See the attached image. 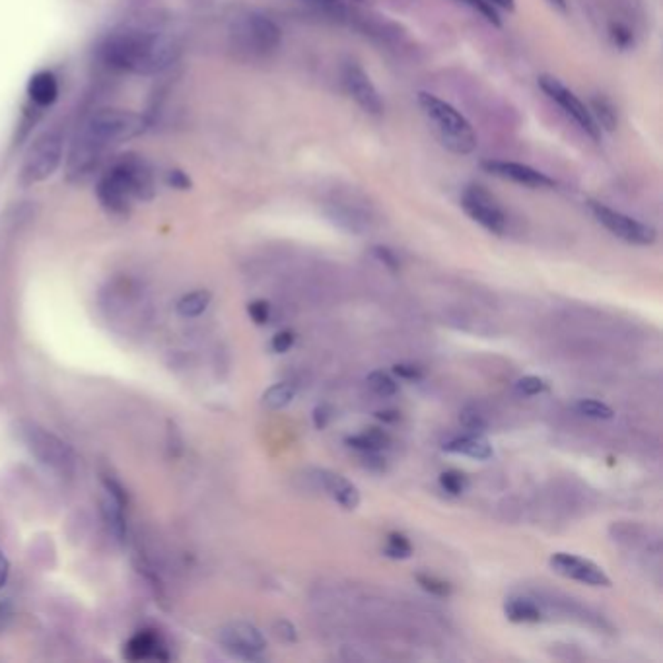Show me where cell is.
Returning a JSON list of instances; mask_svg holds the SVG:
<instances>
[{
	"label": "cell",
	"instance_id": "obj_1",
	"mask_svg": "<svg viewBox=\"0 0 663 663\" xmlns=\"http://www.w3.org/2000/svg\"><path fill=\"white\" fill-rule=\"evenodd\" d=\"M175 44L168 34L143 24L117 27L105 35L100 45V57L105 64L133 74L163 71L175 59Z\"/></svg>",
	"mask_w": 663,
	"mask_h": 663
},
{
	"label": "cell",
	"instance_id": "obj_2",
	"mask_svg": "<svg viewBox=\"0 0 663 663\" xmlns=\"http://www.w3.org/2000/svg\"><path fill=\"white\" fill-rule=\"evenodd\" d=\"M143 131V119L127 109H100L82 123L68 152V173L88 175L98 163Z\"/></svg>",
	"mask_w": 663,
	"mask_h": 663
},
{
	"label": "cell",
	"instance_id": "obj_3",
	"mask_svg": "<svg viewBox=\"0 0 663 663\" xmlns=\"http://www.w3.org/2000/svg\"><path fill=\"white\" fill-rule=\"evenodd\" d=\"M95 193L109 214L125 216L134 201L154 197V172L141 156H123L100 177Z\"/></svg>",
	"mask_w": 663,
	"mask_h": 663
},
{
	"label": "cell",
	"instance_id": "obj_4",
	"mask_svg": "<svg viewBox=\"0 0 663 663\" xmlns=\"http://www.w3.org/2000/svg\"><path fill=\"white\" fill-rule=\"evenodd\" d=\"M419 105L430 123L436 136L448 150L458 156H467L477 148V134L458 109L434 94L421 92Z\"/></svg>",
	"mask_w": 663,
	"mask_h": 663
},
{
	"label": "cell",
	"instance_id": "obj_5",
	"mask_svg": "<svg viewBox=\"0 0 663 663\" xmlns=\"http://www.w3.org/2000/svg\"><path fill=\"white\" fill-rule=\"evenodd\" d=\"M232 37L242 51L263 57V54H269L279 47L282 34L281 27L265 14L250 12L233 24Z\"/></svg>",
	"mask_w": 663,
	"mask_h": 663
},
{
	"label": "cell",
	"instance_id": "obj_6",
	"mask_svg": "<svg viewBox=\"0 0 663 663\" xmlns=\"http://www.w3.org/2000/svg\"><path fill=\"white\" fill-rule=\"evenodd\" d=\"M63 162V136L59 131H47L27 150L22 165V182L32 185L49 179Z\"/></svg>",
	"mask_w": 663,
	"mask_h": 663
},
{
	"label": "cell",
	"instance_id": "obj_7",
	"mask_svg": "<svg viewBox=\"0 0 663 663\" xmlns=\"http://www.w3.org/2000/svg\"><path fill=\"white\" fill-rule=\"evenodd\" d=\"M588 206H589L593 218H596L607 232H611L613 236H617L618 240H623L627 243H634V245H652L658 238V232L652 226L640 223V220H637V218L618 213V211L611 209V206L596 203V201H591Z\"/></svg>",
	"mask_w": 663,
	"mask_h": 663
},
{
	"label": "cell",
	"instance_id": "obj_8",
	"mask_svg": "<svg viewBox=\"0 0 663 663\" xmlns=\"http://www.w3.org/2000/svg\"><path fill=\"white\" fill-rule=\"evenodd\" d=\"M461 209L485 230L502 236L508 228V216L490 193L480 185H469L461 193Z\"/></svg>",
	"mask_w": 663,
	"mask_h": 663
},
{
	"label": "cell",
	"instance_id": "obj_9",
	"mask_svg": "<svg viewBox=\"0 0 663 663\" xmlns=\"http://www.w3.org/2000/svg\"><path fill=\"white\" fill-rule=\"evenodd\" d=\"M539 86H541V90L549 95V98L555 102L579 129H582L588 136H591L593 141H599L601 129L598 127V123L593 121L589 107H586V104L579 100L572 90L566 88L555 76H541L539 78Z\"/></svg>",
	"mask_w": 663,
	"mask_h": 663
},
{
	"label": "cell",
	"instance_id": "obj_10",
	"mask_svg": "<svg viewBox=\"0 0 663 663\" xmlns=\"http://www.w3.org/2000/svg\"><path fill=\"white\" fill-rule=\"evenodd\" d=\"M220 644L233 658L243 661H259L261 654L267 650V640L257 627L252 623H230L220 630Z\"/></svg>",
	"mask_w": 663,
	"mask_h": 663
},
{
	"label": "cell",
	"instance_id": "obj_11",
	"mask_svg": "<svg viewBox=\"0 0 663 663\" xmlns=\"http://www.w3.org/2000/svg\"><path fill=\"white\" fill-rule=\"evenodd\" d=\"M25 446L35 458L53 469H66L73 463V451L61 438L47 432L45 428L37 424H27L22 432Z\"/></svg>",
	"mask_w": 663,
	"mask_h": 663
},
{
	"label": "cell",
	"instance_id": "obj_12",
	"mask_svg": "<svg viewBox=\"0 0 663 663\" xmlns=\"http://www.w3.org/2000/svg\"><path fill=\"white\" fill-rule=\"evenodd\" d=\"M342 84L351 98L362 107L368 115H383V100L374 86V82L366 74L364 68L356 63H347L342 68Z\"/></svg>",
	"mask_w": 663,
	"mask_h": 663
},
{
	"label": "cell",
	"instance_id": "obj_13",
	"mask_svg": "<svg viewBox=\"0 0 663 663\" xmlns=\"http://www.w3.org/2000/svg\"><path fill=\"white\" fill-rule=\"evenodd\" d=\"M549 564L557 574L569 579H576V582H582L586 586L593 588L611 586V579L603 572L601 566L578 555H570V552H555V555L550 557Z\"/></svg>",
	"mask_w": 663,
	"mask_h": 663
},
{
	"label": "cell",
	"instance_id": "obj_14",
	"mask_svg": "<svg viewBox=\"0 0 663 663\" xmlns=\"http://www.w3.org/2000/svg\"><path fill=\"white\" fill-rule=\"evenodd\" d=\"M480 168L487 173L506 179V182H512L529 189H552L557 183L555 179L549 177L547 173L539 172L531 165L520 163V162H506V160H487L480 163Z\"/></svg>",
	"mask_w": 663,
	"mask_h": 663
},
{
	"label": "cell",
	"instance_id": "obj_15",
	"mask_svg": "<svg viewBox=\"0 0 663 663\" xmlns=\"http://www.w3.org/2000/svg\"><path fill=\"white\" fill-rule=\"evenodd\" d=\"M315 475L322 489L327 490L331 499L341 504L344 510H356L361 506V492H358V489L351 480H347L339 473L329 471V469H320Z\"/></svg>",
	"mask_w": 663,
	"mask_h": 663
},
{
	"label": "cell",
	"instance_id": "obj_16",
	"mask_svg": "<svg viewBox=\"0 0 663 663\" xmlns=\"http://www.w3.org/2000/svg\"><path fill=\"white\" fill-rule=\"evenodd\" d=\"M444 450L450 453H460V455H467L471 460H479L485 461L492 458V446L490 441L482 436V434H473L469 432L465 436H458L444 444Z\"/></svg>",
	"mask_w": 663,
	"mask_h": 663
},
{
	"label": "cell",
	"instance_id": "obj_17",
	"mask_svg": "<svg viewBox=\"0 0 663 663\" xmlns=\"http://www.w3.org/2000/svg\"><path fill=\"white\" fill-rule=\"evenodd\" d=\"M163 644L160 637L152 632H138L125 646V658L131 661H141V659H168L163 654Z\"/></svg>",
	"mask_w": 663,
	"mask_h": 663
},
{
	"label": "cell",
	"instance_id": "obj_18",
	"mask_svg": "<svg viewBox=\"0 0 663 663\" xmlns=\"http://www.w3.org/2000/svg\"><path fill=\"white\" fill-rule=\"evenodd\" d=\"M27 95L39 107H49L59 98V82L53 73L39 71L27 82Z\"/></svg>",
	"mask_w": 663,
	"mask_h": 663
},
{
	"label": "cell",
	"instance_id": "obj_19",
	"mask_svg": "<svg viewBox=\"0 0 663 663\" xmlns=\"http://www.w3.org/2000/svg\"><path fill=\"white\" fill-rule=\"evenodd\" d=\"M102 512H104V518H105L109 531H112V535L117 539V541H123V539H125V533H127L125 504L119 502L115 496H112V494L104 490Z\"/></svg>",
	"mask_w": 663,
	"mask_h": 663
},
{
	"label": "cell",
	"instance_id": "obj_20",
	"mask_svg": "<svg viewBox=\"0 0 663 663\" xmlns=\"http://www.w3.org/2000/svg\"><path fill=\"white\" fill-rule=\"evenodd\" d=\"M344 444L358 451H381L390 448L391 438L388 432H383L381 428H368L362 434H354L344 440Z\"/></svg>",
	"mask_w": 663,
	"mask_h": 663
},
{
	"label": "cell",
	"instance_id": "obj_21",
	"mask_svg": "<svg viewBox=\"0 0 663 663\" xmlns=\"http://www.w3.org/2000/svg\"><path fill=\"white\" fill-rule=\"evenodd\" d=\"M504 613L512 623H539V620H543L541 609L533 601L521 598L508 599L504 603Z\"/></svg>",
	"mask_w": 663,
	"mask_h": 663
},
{
	"label": "cell",
	"instance_id": "obj_22",
	"mask_svg": "<svg viewBox=\"0 0 663 663\" xmlns=\"http://www.w3.org/2000/svg\"><path fill=\"white\" fill-rule=\"evenodd\" d=\"M294 397H296V385L290 381H281V383L271 385V388L263 393V399L261 401H263V405L269 411H281L292 403Z\"/></svg>",
	"mask_w": 663,
	"mask_h": 663
},
{
	"label": "cell",
	"instance_id": "obj_23",
	"mask_svg": "<svg viewBox=\"0 0 663 663\" xmlns=\"http://www.w3.org/2000/svg\"><path fill=\"white\" fill-rule=\"evenodd\" d=\"M211 303V292L209 290H195V292L185 294L182 300L177 302V313L182 317H199L201 313L206 312Z\"/></svg>",
	"mask_w": 663,
	"mask_h": 663
},
{
	"label": "cell",
	"instance_id": "obj_24",
	"mask_svg": "<svg viewBox=\"0 0 663 663\" xmlns=\"http://www.w3.org/2000/svg\"><path fill=\"white\" fill-rule=\"evenodd\" d=\"M589 114L593 117V121L598 123V127L601 131H615L617 129V109L609 100L603 98V95L591 100Z\"/></svg>",
	"mask_w": 663,
	"mask_h": 663
},
{
	"label": "cell",
	"instance_id": "obj_25",
	"mask_svg": "<svg viewBox=\"0 0 663 663\" xmlns=\"http://www.w3.org/2000/svg\"><path fill=\"white\" fill-rule=\"evenodd\" d=\"M576 411L582 414V417H588L593 421H611L615 417V412L609 405H605V403H601V401H596V399L578 401Z\"/></svg>",
	"mask_w": 663,
	"mask_h": 663
},
{
	"label": "cell",
	"instance_id": "obj_26",
	"mask_svg": "<svg viewBox=\"0 0 663 663\" xmlns=\"http://www.w3.org/2000/svg\"><path fill=\"white\" fill-rule=\"evenodd\" d=\"M383 552H385V557L395 559V560H403V559H409L412 555V545L403 533L393 531V533L388 535V543H385Z\"/></svg>",
	"mask_w": 663,
	"mask_h": 663
},
{
	"label": "cell",
	"instance_id": "obj_27",
	"mask_svg": "<svg viewBox=\"0 0 663 663\" xmlns=\"http://www.w3.org/2000/svg\"><path fill=\"white\" fill-rule=\"evenodd\" d=\"M366 381H368V388L380 397H391L399 390L395 380L390 374H385V371H380V370L371 371Z\"/></svg>",
	"mask_w": 663,
	"mask_h": 663
},
{
	"label": "cell",
	"instance_id": "obj_28",
	"mask_svg": "<svg viewBox=\"0 0 663 663\" xmlns=\"http://www.w3.org/2000/svg\"><path fill=\"white\" fill-rule=\"evenodd\" d=\"M460 422L467 432H473V434H482L489 426L485 414H480L475 407H465L460 412Z\"/></svg>",
	"mask_w": 663,
	"mask_h": 663
},
{
	"label": "cell",
	"instance_id": "obj_29",
	"mask_svg": "<svg viewBox=\"0 0 663 663\" xmlns=\"http://www.w3.org/2000/svg\"><path fill=\"white\" fill-rule=\"evenodd\" d=\"M414 578H417L419 586L424 591L432 593V596H436V598H450L451 596L453 588H451V584L444 582V579H440V578L430 576V574H417Z\"/></svg>",
	"mask_w": 663,
	"mask_h": 663
},
{
	"label": "cell",
	"instance_id": "obj_30",
	"mask_svg": "<svg viewBox=\"0 0 663 663\" xmlns=\"http://www.w3.org/2000/svg\"><path fill=\"white\" fill-rule=\"evenodd\" d=\"M467 485H469L467 477L461 471H455V469H450V471H444L440 475V487L451 496L463 494Z\"/></svg>",
	"mask_w": 663,
	"mask_h": 663
},
{
	"label": "cell",
	"instance_id": "obj_31",
	"mask_svg": "<svg viewBox=\"0 0 663 663\" xmlns=\"http://www.w3.org/2000/svg\"><path fill=\"white\" fill-rule=\"evenodd\" d=\"M463 5H467L471 10H475L479 16L485 18L489 24L500 27L502 25V18H500V12L499 8H496L494 5H490L489 0H461Z\"/></svg>",
	"mask_w": 663,
	"mask_h": 663
},
{
	"label": "cell",
	"instance_id": "obj_32",
	"mask_svg": "<svg viewBox=\"0 0 663 663\" xmlns=\"http://www.w3.org/2000/svg\"><path fill=\"white\" fill-rule=\"evenodd\" d=\"M516 391L526 397L541 395V393L549 391V381L539 376H523L521 380L516 381Z\"/></svg>",
	"mask_w": 663,
	"mask_h": 663
},
{
	"label": "cell",
	"instance_id": "obj_33",
	"mask_svg": "<svg viewBox=\"0 0 663 663\" xmlns=\"http://www.w3.org/2000/svg\"><path fill=\"white\" fill-rule=\"evenodd\" d=\"M312 419H313V426L317 428V430H325V428L331 424V421L335 419V409L331 407L329 403L317 405V407L313 409Z\"/></svg>",
	"mask_w": 663,
	"mask_h": 663
},
{
	"label": "cell",
	"instance_id": "obj_34",
	"mask_svg": "<svg viewBox=\"0 0 663 663\" xmlns=\"http://www.w3.org/2000/svg\"><path fill=\"white\" fill-rule=\"evenodd\" d=\"M247 313H250L253 323L265 325L269 322V317H271L269 302H265V300H255V302H252L250 306H247Z\"/></svg>",
	"mask_w": 663,
	"mask_h": 663
},
{
	"label": "cell",
	"instance_id": "obj_35",
	"mask_svg": "<svg viewBox=\"0 0 663 663\" xmlns=\"http://www.w3.org/2000/svg\"><path fill=\"white\" fill-rule=\"evenodd\" d=\"M294 342H296L294 331H288V329H284V331H279V333H276V335L272 337L271 347H272V351H274V352L284 354V352H288L290 349L294 347Z\"/></svg>",
	"mask_w": 663,
	"mask_h": 663
},
{
	"label": "cell",
	"instance_id": "obj_36",
	"mask_svg": "<svg viewBox=\"0 0 663 663\" xmlns=\"http://www.w3.org/2000/svg\"><path fill=\"white\" fill-rule=\"evenodd\" d=\"M393 374L407 381H421L424 378V370L417 364H395Z\"/></svg>",
	"mask_w": 663,
	"mask_h": 663
},
{
	"label": "cell",
	"instance_id": "obj_37",
	"mask_svg": "<svg viewBox=\"0 0 663 663\" xmlns=\"http://www.w3.org/2000/svg\"><path fill=\"white\" fill-rule=\"evenodd\" d=\"M272 630H274L276 637H279L282 642H296L298 640V630H296V627L292 623H290V620H286V618L276 620V623L272 625Z\"/></svg>",
	"mask_w": 663,
	"mask_h": 663
},
{
	"label": "cell",
	"instance_id": "obj_38",
	"mask_svg": "<svg viewBox=\"0 0 663 663\" xmlns=\"http://www.w3.org/2000/svg\"><path fill=\"white\" fill-rule=\"evenodd\" d=\"M374 255L381 261V263L385 265V267H388L391 272H399V269H401V265H399V259H397V255L391 252V250H388V247H374Z\"/></svg>",
	"mask_w": 663,
	"mask_h": 663
},
{
	"label": "cell",
	"instance_id": "obj_39",
	"mask_svg": "<svg viewBox=\"0 0 663 663\" xmlns=\"http://www.w3.org/2000/svg\"><path fill=\"white\" fill-rule=\"evenodd\" d=\"M611 37H613V41H615V45H617V47H620V49H628V47L632 45V32L628 30V27L620 25V24L613 25Z\"/></svg>",
	"mask_w": 663,
	"mask_h": 663
},
{
	"label": "cell",
	"instance_id": "obj_40",
	"mask_svg": "<svg viewBox=\"0 0 663 663\" xmlns=\"http://www.w3.org/2000/svg\"><path fill=\"white\" fill-rule=\"evenodd\" d=\"M362 465L370 471L381 473L385 471V460L380 455V451H364L362 453Z\"/></svg>",
	"mask_w": 663,
	"mask_h": 663
},
{
	"label": "cell",
	"instance_id": "obj_41",
	"mask_svg": "<svg viewBox=\"0 0 663 663\" xmlns=\"http://www.w3.org/2000/svg\"><path fill=\"white\" fill-rule=\"evenodd\" d=\"M376 419L385 422V424H395L401 421V412L399 411H393V409H385V411H378L376 412Z\"/></svg>",
	"mask_w": 663,
	"mask_h": 663
},
{
	"label": "cell",
	"instance_id": "obj_42",
	"mask_svg": "<svg viewBox=\"0 0 663 663\" xmlns=\"http://www.w3.org/2000/svg\"><path fill=\"white\" fill-rule=\"evenodd\" d=\"M8 574H10V564H8L6 557H5V552L0 550V589H3V586L6 584Z\"/></svg>",
	"mask_w": 663,
	"mask_h": 663
},
{
	"label": "cell",
	"instance_id": "obj_43",
	"mask_svg": "<svg viewBox=\"0 0 663 663\" xmlns=\"http://www.w3.org/2000/svg\"><path fill=\"white\" fill-rule=\"evenodd\" d=\"M172 183H173L175 187H182V189H185V187H189V179H187L183 173L172 172Z\"/></svg>",
	"mask_w": 663,
	"mask_h": 663
},
{
	"label": "cell",
	"instance_id": "obj_44",
	"mask_svg": "<svg viewBox=\"0 0 663 663\" xmlns=\"http://www.w3.org/2000/svg\"><path fill=\"white\" fill-rule=\"evenodd\" d=\"M490 5H494L496 8H504V10H514L516 8V0H489Z\"/></svg>",
	"mask_w": 663,
	"mask_h": 663
},
{
	"label": "cell",
	"instance_id": "obj_45",
	"mask_svg": "<svg viewBox=\"0 0 663 663\" xmlns=\"http://www.w3.org/2000/svg\"><path fill=\"white\" fill-rule=\"evenodd\" d=\"M10 618V611H8V605L6 603H0V628H5L6 620Z\"/></svg>",
	"mask_w": 663,
	"mask_h": 663
},
{
	"label": "cell",
	"instance_id": "obj_46",
	"mask_svg": "<svg viewBox=\"0 0 663 663\" xmlns=\"http://www.w3.org/2000/svg\"><path fill=\"white\" fill-rule=\"evenodd\" d=\"M310 3L325 6V8H335V6H339V0H310Z\"/></svg>",
	"mask_w": 663,
	"mask_h": 663
},
{
	"label": "cell",
	"instance_id": "obj_47",
	"mask_svg": "<svg viewBox=\"0 0 663 663\" xmlns=\"http://www.w3.org/2000/svg\"><path fill=\"white\" fill-rule=\"evenodd\" d=\"M549 3L552 5V6H555V8H559V10H566V0H549Z\"/></svg>",
	"mask_w": 663,
	"mask_h": 663
}]
</instances>
